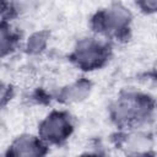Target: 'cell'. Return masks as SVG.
Listing matches in <instances>:
<instances>
[{"instance_id":"1","label":"cell","mask_w":157,"mask_h":157,"mask_svg":"<svg viewBox=\"0 0 157 157\" xmlns=\"http://www.w3.org/2000/svg\"><path fill=\"white\" fill-rule=\"evenodd\" d=\"M153 112V102L148 96L126 93L112 107V119L119 126H134L145 123Z\"/></svg>"},{"instance_id":"2","label":"cell","mask_w":157,"mask_h":157,"mask_svg":"<svg viewBox=\"0 0 157 157\" xmlns=\"http://www.w3.org/2000/svg\"><path fill=\"white\" fill-rule=\"evenodd\" d=\"M130 12L121 5H113L109 9L99 11L92 20L94 31L114 37L126 34L130 25Z\"/></svg>"},{"instance_id":"3","label":"cell","mask_w":157,"mask_h":157,"mask_svg":"<svg viewBox=\"0 0 157 157\" xmlns=\"http://www.w3.org/2000/svg\"><path fill=\"white\" fill-rule=\"evenodd\" d=\"M108 56L109 47L93 38L81 39L71 54L72 61L80 69L86 71L103 66L108 60Z\"/></svg>"},{"instance_id":"4","label":"cell","mask_w":157,"mask_h":157,"mask_svg":"<svg viewBox=\"0 0 157 157\" xmlns=\"http://www.w3.org/2000/svg\"><path fill=\"white\" fill-rule=\"evenodd\" d=\"M72 131L70 117L64 112L50 113L39 125V136L48 144L59 145L65 141Z\"/></svg>"},{"instance_id":"5","label":"cell","mask_w":157,"mask_h":157,"mask_svg":"<svg viewBox=\"0 0 157 157\" xmlns=\"http://www.w3.org/2000/svg\"><path fill=\"white\" fill-rule=\"evenodd\" d=\"M45 153L43 142L32 135L18 136L7 151L9 156H42Z\"/></svg>"},{"instance_id":"6","label":"cell","mask_w":157,"mask_h":157,"mask_svg":"<svg viewBox=\"0 0 157 157\" xmlns=\"http://www.w3.org/2000/svg\"><path fill=\"white\" fill-rule=\"evenodd\" d=\"M120 145L123 146V148L126 150V152L140 155V153L148 152V150L152 146V141H151L150 136H147L146 134L134 132V134L126 135L120 141Z\"/></svg>"},{"instance_id":"7","label":"cell","mask_w":157,"mask_h":157,"mask_svg":"<svg viewBox=\"0 0 157 157\" xmlns=\"http://www.w3.org/2000/svg\"><path fill=\"white\" fill-rule=\"evenodd\" d=\"M91 90V83L87 80H80L75 83H72L71 86L65 87L60 93L58 99L61 102H80L82 99H85Z\"/></svg>"},{"instance_id":"8","label":"cell","mask_w":157,"mask_h":157,"mask_svg":"<svg viewBox=\"0 0 157 157\" xmlns=\"http://www.w3.org/2000/svg\"><path fill=\"white\" fill-rule=\"evenodd\" d=\"M47 39H48L47 32H37V33L32 34L28 38V42H27V52L29 54L40 53L45 48Z\"/></svg>"},{"instance_id":"9","label":"cell","mask_w":157,"mask_h":157,"mask_svg":"<svg viewBox=\"0 0 157 157\" xmlns=\"http://www.w3.org/2000/svg\"><path fill=\"white\" fill-rule=\"evenodd\" d=\"M15 42H16L15 36L10 32V28H7L5 23H2V27H1V53L2 55L9 53L13 48Z\"/></svg>"},{"instance_id":"10","label":"cell","mask_w":157,"mask_h":157,"mask_svg":"<svg viewBox=\"0 0 157 157\" xmlns=\"http://www.w3.org/2000/svg\"><path fill=\"white\" fill-rule=\"evenodd\" d=\"M137 4L145 12L157 11V0H137Z\"/></svg>"},{"instance_id":"11","label":"cell","mask_w":157,"mask_h":157,"mask_svg":"<svg viewBox=\"0 0 157 157\" xmlns=\"http://www.w3.org/2000/svg\"><path fill=\"white\" fill-rule=\"evenodd\" d=\"M156 74H157V65H156Z\"/></svg>"}]
</instances>
